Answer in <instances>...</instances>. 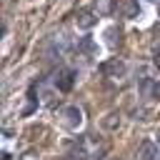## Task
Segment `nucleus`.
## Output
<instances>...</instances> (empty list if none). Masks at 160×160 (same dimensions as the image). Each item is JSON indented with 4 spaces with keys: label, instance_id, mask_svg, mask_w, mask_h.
I'll list each match as a JSON object with an SVG mask.
<instances>
[{
    "label": "nucleus",
    "instance_id": "obj_4",
    "mask_svg": "<svg viewBox=\"0 0 160 160\" xmlns=\"http://www.w3.org/2000/svg\"><path fill=\"white\" fill-rule=\"evenodd\" d=\"M140 92H142V98H155V95L160 92V88H158V82H155L152 78H145V80L140 82Z\"/></svg>",
    "mask_w": 160,
    "mask_h": 160
},
{
    "label": "nucleus",
    "instance_id": "obj_11",
    "mask_svg": "<svg viewBox=\"0 0 160 160\" xmlns=\"http://www.w3.org/2000/svg\"><path fill=\"white\" fill-rule=\"evenodd\" d=\"M115 160H118V158H115Z\"/></svg>",
    "mask_w": 160,
    "mask_h": 160
},
{
    "label": "nucleus",
    "instance_id": "obj_1",
    "mask_svg": "<svg viewBox=\"0 0 160 160\" xmlns=\"http://www.w3.org/2000/svg\"><path fill=\"white\" fill-rule=\"evenodd\" d=\"M60 118H62L65 128H70V130H78V128L82 125V110H80L78 105H65V108H60Z\"/></svg>",
    "mask_w": 160,
    "mask_h": 160
},
{
    "label": "nucleus",
    "instance_id": "obj_10",
    "mask_svg": "<svg viewBox=\"0 0 160 160\" xmlns=\"http://www.w3.org/2000/svg\"><path fill=\"white\" fill-rule=\"evenodd\" d=\"M155 142H158V148H160V132H158V140H155Z\"/></svg>",
    "mask_w": 160,
    "mask_h": 160
},
{
    "label": "nucleus",
    "instance_id": "obj_6",
    "mask_svg": "<svg viewBox=\"0 0 160 160\" xmlns=\"http://www.w3.org/2000/svg\"><path fill=\"white\" fill-rule=\"evenodd\" d=\"M58 88H60L62 92H68V90L72 88V72H70V70L60 72V78H58Z\"/></svg>",
    "mask_w": 160,
    "mask_h": 160
},
{
    "label": "nucleus",
    "instance_id": "obj_2",
    "mask_svg": "<svg viewBox=\"0 0 160 160\" xmlns=\"http://www.w3.org/2000/svg\"><path fill=\"white\" fill-rule=\"evenodd\" d=\"M100 70H102V75H105V78H122L128 68H125V62H122V60L112 58V60L102 62V68H100Z\"/></svg>",
    "mask_w": 160,
    "mask_h": 160
},
{
    "label": "nucleus",
    "instance_id": "obj_9",
    "mask_svg": "<svg viewBox=\"0 0 160 160\" xmlns=\"http://www.w3.org/2000/svg\"><path fill=\"white\" fill-rule=\"evenodd\" d=\"M98 12H110V0H100V5H98Z\"/></svg>",
    "mask_w": 160,
    "mask_h": 160
},
{
    "label": "nucleus",
    "instance_id": "obj_7",
    "mask_svg": "<svg viewBox=\"0 0 160 160\" xmlns=\"http://www.w3.org/2000/svg\"><path fill=\"white\" fill-rule=\"evenodd\" d=\"M78 50H82V52H98V45L92 42V38H82L78 42Z\"/></svg>",
    "mask_w": 160,
    "mask_h": 160
},
{
    "label": "nucleus",
    "instance_id": "obj_8",
    "mask_svg": "<svg viewBox=\"0 0 160 160\" xmlns=\"http://www.w3.org/2000/svg\"><path fill=\"white\" fill-rule=\"evenodd\" d=\"M135 12H138L135 0H125V15H128V18H135Z\"/></svg>",
    "mask_w": 160,
    "mask_h": 160
},
{
    "label": "nucleus",
    "instance_id": "obj_5",
    "mask_svg": "<svg viewBox=\"0 0 160 160\" xmlns=\"http://www.w3.org/2000/svg\"><path fill=\"white\" fill-rule=\"evenodd\" d=\"M95 20H98V18H95V12H90V10H82V12L78 15V25H80V28H85V30H88V28H92V25H95Z\"/></svg>",
    "mask_w": 160,
    "mask_h": 160
},
{
    "label": "nucleus",
    "instance_id": "obj_3",
    "mask_svg": "<svg viewBox=\"0 0 160 160\" xmlns=\"http://www.w3.org/2000/svg\"><path fill=\"white\" fill-rule=\"evenodd\" d=\"M158 152H160V148H158L155 140H142L140 148H138V158H140V160H155Z\"/></svg>",
    "mask_w": 160,
    "mask_h": 160
}]
</instances>
